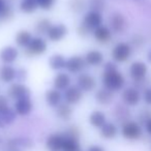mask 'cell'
<instances>
[{
    "label": "cell",
    "mask_w": 151,
    "mask_h": 151,
    "mask_svg": "<svg viewBox=\"0 0 151 151\" xmlns=\"http://www.w3.org/2000/svg\"><path fill=\"white\" fill-rule=\"evenodd\" d=\"M65 136L61 134H52L46 141V147L50 151H62Z\"/></svg>",
    "instance_id": "obj_14"
},
{
    "label": "cell",
    "mask_w": 151,
    "mask_h": 151,
    "mask_svg": "<svg viewBox=\"0 0 151 151\" xmlns=\"http://www.w3.org/2000/svg\"><path fill=\"white\" fill-rule=\"evenodd\" d=\"M36 1H37L40 9H44V11H49V9H51L54 6L57 0H36Z\"/></svg>",
    "instance_id": "obj_33"
},
{
    "label": "cell",
    "mask_w": 151,
    "mask_h": 151,
    "mask_svg": "<svg viewBox=\"0 0 151 151\" xmlns=\"http://www.w3.org/2000/svg\"><path fill=\"white\" fill-rule=\"evenodd\" d=\"M103 21L104 19L101 12L92 9V11H89L85 15L84 20H83V25L86 26L89 30H94L97 27L103 25Z\"/></svg>",
    "instance_id": "obj_7"
},
{
    "label": "cell",
    "mask_w": 151,
    "mask_h": 151,
    "mask_svg": "<svg viewBox=\"0 0 151 151\" xmlns=\"http://www.w3.org/2000/svg\"><path fill=\"white\" fill-rule=\"evenodd\" d=\"M85 65H86L85 58H83V57H81V56H78V55H76V56H71L70 58L67 59L65 68L67 69L68 73H78L84 69Z\"/></svg>",
    "instance_id": "obj_9"
},
{
    "label": "cell",
    "mask_w": 151,
    "mask_h": 151,
    "mask_svg": "<svg viewBox=\"0 0 151 151\" xmlns=\"http://www.w3.org/2000/svg\"><path fill=\"white\" fill-rule=\"evenodd\" d=\"M89 123L95 128H101L107 123L106 114L101 111H93L89 116Z\"/></svg>",
    "instance_id": "obj_21"
},
{
    "label": "cell",
    "mask_w": 151,
    "mask_h": 151,
    "mask_svg": "<svg viewBox=\"0 0 151 151\" xmlns=\"http://www.w3.org/2000/svg\"><path fill=\"white\" fill-rule=\"evenodd\" d=\"M12 14V9L6 4V0H0V19H9Z\"/></svg>",
    "instance_id": "obj_31"
},
{
    "label": "cell",
    "mask_w": 151,
    "mask_h": 151,
    "mask_svg": "<svg viewBox=\"0 0 151 151\" xmlns=\"http://www.w3.org/2000/svg\"><path fill=\"white\" fill-rule=\"evenodd\" d=\"M49 65L52 69L54 70H59V69L65 68L66 65V59L64 56L61 54H55L51 56L50 60H49Z\"/></svg>",
    "instance_id": "obj_27"
},
{
    "label": "cell",
    "mask_w": 151,
    "mask_h": 151,
    "mask_svg": "<svg viewBox=\"0 0 151 151\" xmlns=\"http://www.w3.org/2000/svg\"><path fill=\"white\" fill-rule=\"evenodd\" d=\"M142 101H144L147 106H150L151 107V86L146 87V88L143 89Z\"/></svg>",
    "instance_id": "obj_34"
},
{
    "label": "cell",
    "mask_w": 151,
    "mask_h": 151,
    "mask_svg": "<svg viewBox=\"0 0 151 151\" xmlns=\"http://www.w3.org/2000/svg\"><path fill=\"white\" fill-rule=\"evenodd\" d=\"M110 29L115 33H123L127 28V20L121 13H114L110 17Z\"/></svg>",
    "instance_id": "obj_6"
},
{
    "label": "cell",
    "mask_w": 151,
    "mask_h": 151,
    "mask_svg": "<svg viewBox=\"0 0 151 151\" xmlns=\"http://www.w3.org/2000/svg\"><path fill=\"white\" fill-rule=\"evenodd\" d=\"M77 82H78L77 86L85 92L94 90L96 87V80L88 73H81L77 79Z\"/></svg>",
    "instance_id": "obj_11"
},
{
    "label": "cell",
    "mask_w": 151,
    "mask_h": 151,
    "mask_svg": "<svg viewBox=\"0 0 151 151\" xmlns=\"http://www.w3.org/2000/svg\"><path fill=\"white\" fill-rule=\"evenodd\" d=\"M17 78V70L12 65L5 64L0 68V80L4 83H11Z\"/></svg>",
    "instance_id": "obj_20"
},
{
    "label": "cell",
    "mask_w": 151,
    "mask_h": 151,
    "mask_svg": "<svg viewBox=\"0 0 151 151\" xmlns=\"http://www.w3.org/2000/svg\"><path fill=\"white\" fill-rule=\"evenodd\" d=\"M83 91L78 86H69L65 90L63 99H65L66 104L68 105H76L82 99Z\"/></svg>",
    "instance_id": "obj_13"
},
{
    "label": "cell",
    "mask_w": 151,
    "mask_h": 151,
    "mask_svg": "<svg viewBox=\"0 0 151 151\" xmlns=\"http://www.w3.org/2000/svg\"><path fill=\"white\" fill-rule=\"evenodd\" d=\"M112 58L115 62L123 63L126 62L132 55V46L129 42H120L112 49Z\"/></svg>",
    "instance_id": "obj_4"
},
{
    "label": "cell",
    "mask_w": 151,
    "mask_h": 151,
    "mask_svg": "<svg viewBox=\"0 0 151 151\" xmlns=\"http://www.w3.org/2000/svg\"><path fill=\"white\" fill-rule=\"evenodd\" d=\"M101 81H103L104 88L112 92L122 90L125 85L124 76L120 73V70L117 68V65L114 62H108L106 64Z\"/></svg>",
    "instance_id": "obj_1"
},
{
    "label": "cell",
    "mask_w": 151,
    "mask_h": 151,
    "mask_svg": "<svg viewBox=\"0 0 151 151\" xmlns=\"http://www.w3.org/2000/svg\"><path fill=\"white\" fill-rule=\"evenodd\" d=\"M9 95L11 99L18 101L24 97L30 96V90L26 85L22 83H14L9 89Z\"/></svg>",
    "instance_id": "obj_8"
},
{
    "label": "cell",
    "mask_w": 151,
    "mask_h": 151,
    "mask_svg": "<svg viewBox=\"0 0 151 151\" xmlns=\"http://www.w3.org/2000/svg\"><path fill=\"white\" fill-rule=\"evenodd\" d=\"M19 56V52L16 47L6 46L0 51V60L2 61L4 64H12L17 60Z\"/></svg>",
    "instance_id": "obj_15"
},
{
    "label": "cell",
    "mask_w": 151,
    "mask_h": 151,
    "mask_svg": "<svg viewBox=\"0 0 151 151\" xmlns=\"http://www.w3.org/2000/svg\"><path fill=\"white\" fill-rule=\"evenodd\" d=\"M87 151H105V149L101 146H99V145H92L88 148Z\"/></svg>",
    "instance_id": "obj_39"
},
{
    "label": "cell",
    "mask_w": 151,
    "mask_h": 151,
    "mask_svg": "<svg viewBox=\"0 0 151 151\" xmlns=\"http://www.w3.org/2000/svg\"><path fill=\"white\" fill-rule=\"evenodd\" d=\"M13 151H21V150H19V149H16V150H13Z\"/></svg>",
    "instance_id": "obj_42"
},
{
    "label": "cell",
    "mask_w": 151,
    "mask_h": 151,
    "mask_svg": "<svg viewBox=\"0 0 151 151\" xmlns=\"http://www.w3.org/2000/svg\"><path fill=\"white\" fill-rule=\"evenodd\" d=\"M70 77L65 73H59L55 76L53 80V85L54 89L59 91H65L69 86H70Z\"/></svg>",
    "instance_id": "obj_18"
},
{
    "label": "cell",
    "mask_w": 151,
    "mask_h": 151,
    "mask_svg": "<svg viewBox=\"0 0 151 151\" xmlns=\"http://www.w3.org/2000/svg\"><path fill=\"white\" fill-rule=\"evenodd\" d=\"M67 27L63 24L52 25L47 32V36L51 42H60L67 34Z\"/></svg>",
    "instance_id": "obj_12"
},
{
    "label": "cell",
    "mask_w": 151,
    "mask_h": 151,
    "mask_svg": "<svg viewBox=\"0 0 151 151\" xmlns=\"http://www.w3.org/2000/svg\"><path fill=\"white\" fill-rule=\"evenodd\" d=\"M16 114H17L16 111H14V110H12L11 108H9L5 113H3L2 115H0V119H1V121H2L3 123L9 124L16 119Z\"/></svg>",
    "instance_id": "obj_32"
},
{
    "label": "cell",
    "mask_w": 151,
    "mask_h": 151,
    "mask_svg": "<svg viewBox=\"0 0 151 151\" xmlns=\"http://www.w3.org/2000/svg\"><path fill=\"white\" fill-rule=\"evenodd\" d=\"M70 7L75 12H80L84 9V0H70Z\"/></svg>",
    "instance_id": "obj_36"
},
{
    "label": "cell",
    "mask_w": 151,
    "mask_h": 151,
    "mask_svg": "<svg viewBox=\"0 0 151 151\" xmlns=\"http://www.w3.org/2000/svg\"><path fill=\"white\" fill-rule=\"evenodd\" d=\"M38 9L36 0H21L20 2V11L24 14H32Z\"/></svg>",
    "instance_id": "obj_29"
},
{
    "label": "cell",
    "mask_w": 151,
    "mask_h": 151,
    "mask_svg": "<svg viewBox=\"0 0 151 151\" xmlns=\"http://www.w3.org/2000/svg\"><path fill=\"white\" fill-rule=\"evenodd\" d=\"M148 70V65L144 61L136 60L129 65L128 75H129L130 79L134 81V83L140 84V83H143L146 80Z\"/></svg>",
    "instance_id": "obj_3"
},
{
    "label": "cell",
    "mask_w": 151,
    "mask_h": 151,
    "mask_svg": "<svg viewBox=\"0 0 151 151\" xmlns=\"http://www.w3.org/2000/svg\"><path fill=\"white\" fill-rule=\"evenodd\" d=\"M144 125H145V129H146L147 134H148L149 136H151V117L145 122Z\"/></svg>",
    "instance_id": "obj_38"
},
{
    "label": "cell",
    "mask_w": 151,
    "mask_h": 151,
    "mask_svg": "<svg viewBox=\"0 0 151 151\" xmlns=\"http://www.w3.org/2000/svg\"><path fill=\"white\" fill-rule=\"evenodd\" d=\"M0 127H3V122L1 121V119H0Z\"/></svg>",
    "instance_id": "obj_41"
},
{
    "label": "cell",
    "mask_w": 151,
    "mask_h": 151,
    "mask_svg": "<svg viewBox=\"0 0 151 151\" xmlns=\"http://www.w3.org/2000/svg\"><path fill=\"white\" fill-rule=\"evenodd\" d=\"M9 109V99L4 95H0V115H2L3 113H5Z\"/></svg>",
    "instance_id": "obj_35"
},
{
    "label": "cell",
    "mask_w": 151,
    "mask_h": 151,
    "mask_svg": "<svg viewBox=\"0 0 151 151\" xmlns=\"http://www.w3.org/2000/svg\"><path fill=\"white\" fill-rule=\"evenodd\" d=\"M32 108H33V104H32L30 97L18 99L15 103V111L20 116L28 115L32 111Z\"/></svg>",
    "instance_id": "obj_16"
},
{
    "label": "cell",
    "mask_w": 151,
    "mask_h": 151,
    "mask_svg": "<svg viewBox=\"0 0 151 151\" xmlns=\"http://www.w3.org/2000/svg\"><path fill=\"white\" fill-rule=\"evenodd\" d=\"M121 134L128 141H138L143 137V128L139 122L127 120L121 125Z\"/></svg>",
    "instance_id": "obj_2"
},
{
    "label": "cell",
    "mask_w": 151,
    "mask_h": 151,
    "mask_svg": "<svg viewBox=\"0 0 151 151\" xmlns=\"http://www.w3.org/2000/svg\"><path fill=\"white\" fill-rule=\"evenodd\" d=\"M51 22L48 19H42L40 21H38V23L35 26V31L40 34H44L48 32L49 28L51 27Z\"/></svg>",
    "instance_id": "obj_30"
},
{
    "label": "cell",
    "mask_w": 151,
    "mask_h": 151,
    "mask_svg": "<svg viewBox=\"0 0 151 151\" xmlns=\"http://www.w3.org/2000/svg\"><path fill=\"white\" fill-rule=\"evenodd\" d=\"M146 58H147V61H148L149 63H151V49H149V50L147 51Z\"/></svg>",
    "instance_id": "obj_40"
},
{
    "label": "cell",
    "mask_w": 151,
    "mask_h": 151,
    "mask_svg": "<svg viewBox=\"0 0 151 151\" xmlns=\"http://www.w3.org/2000/svg\"><path fill=\"white\" fill-rule=\"evenodd\" d=\"M118 134V127L113 122H107L101 128V136L106 140H113Z\"/></svg>",
    "instance_id": "obj_22"
},
{
    "label": "cell",
    "mask_w": 151,
    "mask_h": 151,
    "mask_svg": "<svg viewBox=\"0 0 151 151\" xmlns=\"http://www.w3.org/2000/svg\"><path fill=\"white\" fill-rule=\"evenodd\" d=\"M132 44H134V46L136 47H142L143 45L145 44V38L143 37L142 35H140V34H137V35L132 36Z\"/></svg>",
    "instance_id": "obj_37"
},
{
    "label": "cell",
    "mask_w": 151,
    "mask_h": 151,
    "mask_svg": "<svg viewBox=\"0 0 151 151\" xmlns=\"http://www.w3.org/2000/svg\"><path fill=\"white\" fill-rule=\"evenodd\" d=\"M121 99L126 107H136L142 101V93L137 87H127L122 91Z\"/></svg>",
    "instance_id": "obj_5"
},
{
    "label": "cell",
    "mask_w": 151,
    "mask_h": 151,
    "mask_svg": "<svg viewBox=\"0 0 151 151\" xmlns=\"http://www.w3.org/2000/svg\"><path fill=\"white\" fill-rule=\"evenodd\" d=\"M85 61L86 64L91 66H99L104 62V54L101 51L90 50L85 55Z\"/></svg>",
    "instance_id": "obj_19"
},
{
    "label": "cell",
    "mask_w": 151,
    "mask_h": 151,
    "mask_svg": "<svg viewBox=\"0 0 151 151\" xmlns=\"http://www.w3.org/2000/svg\"><path fill=\"white\" fill-rule=\"evenodd\" d=\"M62 151H81V145L79 143V138L65 136Z\"/></svg>",
    "instance_id": "obj_25"
},
{
    "label": "cell",
    "mask_w": 151,
    "mask_h": 151,
    "mask_svg": "<svg viewBox=\"0 0 151 151\" xmlns=\"http://www.w3.org/2000/svg\"><path fill=\"white\" fill-rule=\"evenodd\" d=\"M48 45L44 38L36 36L33 37L29 46L27 47V53L30 55H42L47 51Z\"/></svg>",
    "instance_id": "obj_10"
},
{
    "label": "cell",
    "mask_w": 151,
    "mask_h": 151,
    "mask_svg": "<svg viewBox=\"0 0 151 151\" xmlns=\"http://www.w3.org/2000/svg\"><path fill=\"white\" fill-rule=\"evenodd\" d=\"M93 36L95 40L101 44H108L112 40V30L107 26H99L93 30Z\"/></svg>",
    "instance_id": "obj_17"
},
{
    "label": "cell",
    "mask_w": 151,
    "mask_h": 151,
    "mask_svg": "<svg viewBox=\"0 0 151 151\" xmlns=\"http://www.w3.org/2000/svg\"><path fill=\"white\" fill-rule=\"evenodd\" d=\"M46 101L49 106L53 108H57L61 104L62 94L59 90L56 89H50L46 92Z\"/></svg>",
    "instance_id": "obj_24"
},
{
    "label": "cell",
    "mask_w": 151,
    "mask_h": 151,
    "mask_svg": "<svg viewBox=\"0 0 151 151\" xmlns=\"http://www.w3.org/2000/svg\"><path fill=\"white\" fill-rule=\"evenodd\" d=\"M56 114L60 119L62 120H69L73 114V109L68 104H60L57 107Z\"/></svg>",
    "instance_id": "obj_28"
},
{
    "label": "cell",
    "mask_w": 151,
    "mask_h": 151,
    "mask_svg": "<svg viewBox=\"0 0 151 151\" xmlns=\"http://www.w3.org/2000/svg\"><path fill=\"white\" fill-rule=\"evenodd\" d=\"M113 99H114V92H112V91L108 90L106 88L99 89L95 93V99L101 105L104 106L110 105L113 101Z\"/></svg>",
    "instance_id": "obj_23"
},
{
    "label": "cell",
    "mask_w": 151,
    "mask_h": 151,
    "mask_svg": "<svg viewBox=\"0 0 151 151\" xmlns=\"http://www.w3.org/2000/svg\"><path fill=\"white\" fill-rule=\"evenodd\" d=\"M32 35L27 30H21L16 35V44L21 48H27L32 40Z\"/></svg>",
    "instance_id": "obj_26"
}]
</instances>
